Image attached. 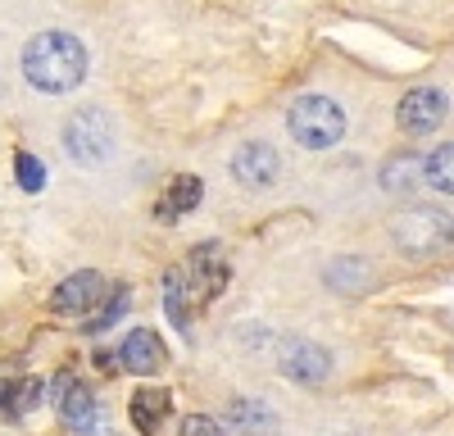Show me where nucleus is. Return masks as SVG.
<instances>
[{"label":"nucleus","mask_w":454,"mask_h":436,"mask_svg":"<svg viewBox=\"0 0 454 436\" xmlns=\"http://www.w3.org/2000/svg\"><path fill=\"white\" fill-rule=\"evenodd\" d=\"M23 78L42 96H64L87 78V46L73 32H36L23 46Z\"/></svg>","instance_id":"nucleus-1"},{"label":"nucleus","mask_w":454,"mask_h":436,"mask_svg":"<svg viewBox=\"0 0 454 436\" xmlns=\"http://www.w3.org/2000/svg\"><path fill=\"white\" fill-rule=\"evenodd\" d=\"M286 132L305 145V151H327L346 136V109H340L332 96H300L286 109Z\"/></svg>","instance_id":"nucleus-2"},{"label":"nucleus","mask_w":454,"mask_h":436,"mask_svg":"<svg viewBox=\"0 0 454 436\" xmlns=\"http://www.w3.org/2000/svg\"><path fill=\"white\" fill-rule=\"evenodd\" d=\"M59 141H64V151H68V160H73V164H82V168H100V164H109L119 132H114V119L105 114V109H96V105H91V109H78V114H68V123H64Z\"/></svg>","instance_id":"nucleus-3"},{"label":"nucleus","mask_w":454,"mask_h":436,"mask_svg":"<svg viewBox=\"0 0 454 436\" xmlns=\"http://www.w3.org/2000/svg\"><path fill=\"white\" fill-rule=\"evenodd\" d=\"M391 228H395V245L409 254H436L454 245V218L445 209H409Z\"/></svg>","instance_id":"nucleus-4"},{"label":"nucleus","mask_w":454,"mask_h":436,"mask_svg":"<svg viewBox=\"0 0 454 436\" xmlns=\"http://www.w3.org/2000/svg\"><path fill=\"white\" fill-rule=\"evenodd\" d=\"M55 409H59L64 427H68V432H78V436H91V432L100 427V405H96L91 386H82L68 369L55 378Z\"/></svg>","instance_id":"nucleus-5"},{"label":"nucleus","mask_w":454,"mask_h":436,"mask_svg":"<svg viewBox=\"0 0 454 436\" xmlns=\"http://www.w3.org/2000/svg\"><path fill=\"white\" fill-rule=\"evenodd\" d=\"M278 359H282V373L291 382H300V386H318L332 373V354L318 341H309V337H286Z\"/></svg>","instance_id":"nucleus-6"},{"label":"nucleus","mask_w":454,"mask_h":436,"mask_svg":"<svg viewBox=\"0 0 454 436\" xmlns=\"http://www.w3.org/2000/svg\"><path fill=\"white\" fill-rule=\"evenodd\" d=\"M232 177L241 182L246 191H269L273 182L282 177V155L273 151L269 141H246V145H237V155H232Z\"/></svg>","instance_id":"nucleus-7"},{"label":"nucleus","mask_w":454,"mask_h":436,"mask_svg":"<svg viewBox=\"0 0 454 436\" xmlns=\"http://www.w3.org/2000/svg\"><path fill=\"white\" fill-rule=\"evenodd\" d=\"M445 91H436V87H413L404 100H400V109H395V123H400V132L404 136H427V132H436L441 123H445Z\"/></svg>","instance_id":"nucleus-8"},{"label":"nucleus","mask_w":454,"mask_h":436,"mask_svg":"<svg viewBox=\"0 0 454 436\" xmlns=\"http://www.w3.org/2000/svg\"><path fill=\"white\" fill-rule=\"evenodd\" d=\"M100 296H105V277L91 273V269H82V273H68L51 291V309L55 314H87V309L100 305Z\"/></svg>","instance_id":"nucleus-9"},{"label":"nucleus","mask_w":454,"mask_h":436,"mask_svg":"<svg viewBox=\"0 0 454 436\" xmlns=\"http://www.w3.org/2000/svg\"><path fill=\"white\" fill-rule=\"evenodd\" d=\"M119 363L128 373H137V378H150V373H160L168 363V350H164V341L150 332V327H132V332L123 337V346H119Z\"/></svg>","instance_id":"nucleus-10"},{"label":"nucleus","mask_w":454,"mask_h":436,"mask_svg":"<svg viewBox=\"0 0 454 436\" xmlns=\"http://www.w3.org/2000/svg\"><path fill=\"white\" fill-rule=\"evenodd\" d=\"M128 414H132V423H137L141 436H155V432L164 427V418L173 414V395H168L164 386H141V391L132 395Z\"/></svg>","instance_id":"nucleus-11"},{"label":"nucleus","mask_w":454,"mask_h":436,"mask_svg":"<svg viewBox=\"0 0 454 436\" xmlns=\"http://www.w3.org/2000/svg\"><path fill=\"white\" fill-rule=\"evenodd\" d=\"M423 182H427V173H423L419 155H391V164L382 168V187L391 196H419Z\"/></svg>","instance_id":"nucleus-12"},{"label":"nucleus","mask_w":454,"mask_h":436,"mask_svg":"<svg viewBox=\"0 0 454 436\" xmlns=\"http://www.w3.org/2000/svg\"><path fill=\"white\" fill-rule=\"evenodd\" d=\"M227 423H232L241 436H273L278 432V414L259 400H232L227 405Z\"/></svg>","instance_id":"nucleus-13"},{"label":"nucleus","mask_w":454,"mask_h":436,"mask_svg":"<svg viewBox=\"0 0 454 436\" xmlns=\"http://www.w3.org/2000/svg\"><path fill=\"white\" fill-rule=\"evenodd\" d=\"M36 405H42V378H23V382H10L5 391H0V409H5L10 418H23Z\"/></svg>","instance_id":"nucleus-14"},{"label":"nucleus","mask_w":454,"mask_h":436,"mask_svg":"<svg viewBox=\"0 0 454 436\" xmlns=\"http://www.w3.org/2000/svg\"><path fill=\"white\" fill-rule=\"evenodd\" d=\"M164 309H168V318L182 327V332H192V286H186V273H168L164 277Z\"/></svg>","instance_id":"nucleus-15"},{"label":"nucleus","mask_w":454,"mask_h":436,"mask_svg":"<svg viewBox=\"0 0 454 436\" xmlns=\"http://www.w3.org/2000/svg\"><path fill=\"white\" fill-rule=\"evenodd\" d=\"M423 173H427V187H436L441 196H454V141L436 145L423 160Z\"/></svg>","instance_id":"nucleus-16"},{"label":"nucleus","mask_w":454,"mask_h":436,"mask_svg":"<svg viewBox=\"0 0 454 436\" xmlns=\"http://www.w3.org/2000/svg\"><path fill=\"white\" fill-rule=\"evenodd\" d=\"M196 205H200V177H192V173L173 177V182H168V205H164V209L186 214V209H196Z\"/></svg>","instance_id":"nucleus-17"},{"label":"nucleus","mask_w":454,"mask_h":436,"mask_svg":"<svg viewBox=\"0 0 454 436\" xmlns=\"http://www.w3.org/2000/svg\"><path fill=\"white\" fill-rule=\"evenodd\" d=\"M14 177H19V187L27 191V196H36L46 187V168H42V160H36L32 151H19L14 155Z\"/></svg>","instance_id":"nucleus-18"},{"label":"nucleus","mask_w":454,"mask_h":436,"mask_svg":"<svg viewBox=\"0 0 454 436\" xmlns=\"http://www.w3.org/2000/svg\"><path fill=\"white\" fill-rule=\"evenodd\" d=\"M327 282H332V286H340V291L364 286V282H368V273H364V260H336V264L327 269Z\"/></svg>","instance_id":"nucleus-19"},{"label":"nucleus","mask_w":454,"mask_h":436,"mask_svg":"<svg viewBox=\"0 0 454 436\" xmlns=\"http://www.w3.org/2000/svg\"><path fill=\"white\" fill-rule=\"evenodd\" d=\"M123 314H128V291H114V296H109V305H105V309H100V314L87 323V332H91V337H100L105 327H114V323H119Z\"/></svg>","instance_id":"nucleus-20"},{"label":"nucleus","mask_w":454,"mask_h":436,"mask_svg":"<svg viewBox=\"0 0 454 436\" xmlns=\"http://www.w3.org/2000/svg\"><path fill=\"white\" fill-rule=\"evenodd\" d=\"M182 436H223V427L209 414H186L182 418Z\"/></svg>","instance_id":"nucleus-21"}]
</instances>
